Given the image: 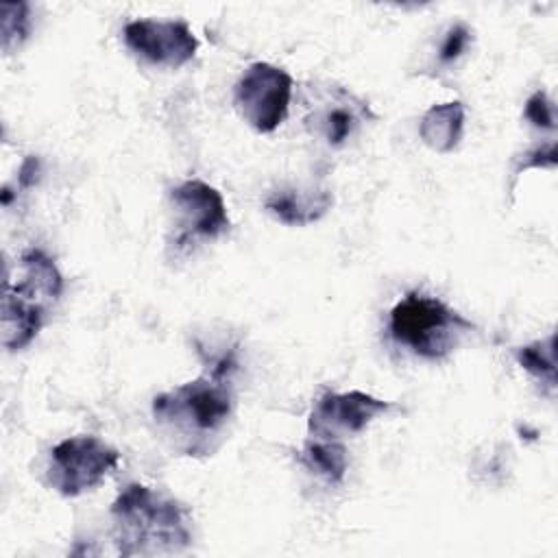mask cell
I'll use <instances>...</instances> for the list:
<instances>
[{
	"label": "cell",
	"instance_id": "14",
	"mask_svg": "<svg viewBox=\"0 0 558 558\" xmlns=\"http://www.w3.org/2000/svg\"><path fill=\"white\" fill-rule=\"evenodd\" d=\"M514 357L525 373H530L536 381L545 384L547 390L554 395V388H556L554 333H549L545 340H536V342L514 349Z\"/></svg>",
	"mask_w": 558,
	"mask_h": 558
},
{
	"label": "cell",
	"instance_id": "13",
	"mask_svg": "<svg viewBox=\"0 0 558 558\" xmlns=\"http://www.w3.org/2000/svg\"><path fill=\"white\" fill-rule=\"evenodd\" d=\"M299 462L331 486L344 480L347 466H349L344 445L340 440H323V438H310L299 451Z\"/></svg>",
	"mask_w": 558,
	"mask_h": 558
},
{
	"label": "cell",
	"instance_id": "17",
	"mask_svg": "<svg viewBox=\"0 0 558 558\" xmlns=\"http://www.w3.org/2000/svg\"><path fill=\"white\" fill-rule=\"evenodd\" d=\"M523 113L527 122L541 131H554L556 129V116H554V102L547 98L543 89H536L523 107Z\"/></svg>",
	"mask_w": 558,
	"mask_h": 558
},
{
	"label": "cell",
	"instance_id": "10",
	"mask_svg": "<svg viewBox=\"0 0 558 558\" xmlns=\"http://www.w3.org/2000/svg\"><path fill=\"white\" fill-rule=\"evenodd\" d=\"M375 116L364 98L347 87H325L316 94L314 105L305 116V126L327 146H344Z\"/></svg>",
	"mask_w": 558,
	"mask_h": 558
},
{
	"label": "cell",
	"instance_id": "6",
	"mask_svg": "<svg viewBox=\"0 0 558 558\" xmlns=\"http://www.w3.org/2000/svg\"><path fill=\"white\" fill-rule=\"evenodd\" d=\"M120 462L118 449L98 436H70L50 451L48 484L63 497H78L96 488Z\"/></svg>",
	"mask_w": 558,
	"mask_h": 558
},
{
	"label": "cell",
	"instance_id": "16",
	"mask_svg": "<svg viewBox=\"0 0 558 558\" xmlns=\"http://www.w3.org/2000/svg\"><path fill=\"white\" fill-rule=\"evenodd\" d=\"M2 50L11 52L17 48L31 28L28 4L26 2H2Z\"/></svg>",
	"mask_w": 558,
	"mask_h": 558
},
{
	"label": "cell",
	"instance_id": "11",
	"mask_svg": "<svg viewBox=\"0 0 558 558\" xmlns=\"http://www.w3.org/2000/svg\"><path fill=\"white\" fill-rule=\"evenodd\" d=\"M333 205V194L327 185H279L264 198V209L279 222L305 227L320 220Z\"/></svg>",
	"mask_w": 558,
	"mask_h": 558
},
{
	"label": "cell",
	"instance_id": "12",
	"mask_svg": "<svg viewBox=\"0 0 558 558\" xmlns=\"http://www.w3.org/2000/svg\"><path fill=\"white\" fill-rule=\"evenodd\" d=\"M464 113L466 111L460 100L432 105L418 122V137L427 148L440 155L451 153L462 140Z\"/></svg>",
	"mask_w": 558,
	"mask_h": 558
},
{
	"label": "cell",
	"instance_id": "7",
	"mask_svg": "<svg viewBox=\"0 0 558 558\" xmlns=\"http://www.w3.org/2000/svg\"><path fill=\"white\" fill-rule=\"evenodd\" d=\"M294 81L272 63L255 61L233 87V105L240 118L257 133H272L288 116Z\"/></svg>",
	"mask_w": 558,
	"mask_h": 558
},
{
	"label": "cell",
	"instance_id": "4",
	"mask_svg": "<svg viewBox=\"0 0 558 558\" xmlns=\"http://www.w3.org/2000/svg\"><path fill=\"white\" fill-rule=\"evenodd\" d=\"M471 329V320L460 316L438 296L423 292H408L390 310L388 318L392 340L425 360H442Z\"/></svg>",
	"mask_w": 558,
	"mask_h": 558
},
{
	"label": "cell",
	"instance_id": "9",
	"mask_svg": "<svg viewBox=\"0 0 558 558\" xmlns=\"http://www.w3.org/2000/svg\"><path fill=\"white\" fill-rule=\"evenodd\" d=\"M392 408L390 401L377 399L362 390L325 392L316 399L310 416L307 432L312 438L342 440L364 432L377 416Z\"/></svg>",
	"mask_w": 558,
	"mask_h": 558
},
{
	"label": "cell",
	"instance_id": "2",
	"mask_svg": "<svg viewBox=\"0 0 558 558\" xmlns=\"http://www.w3.org/2000/svg\"><path fill=\"white\" fill-rule=\"evenodd\" d=\"M109 512L116 551L124 558L181 554L192 543L190 510L146 484H126Z\"/></svg>",
	"mask_w": 558,
	"mask_h": 558
},
{
	"label": "cell",
	"instance_id": "1",
	"mask_svg": "<svg viewBox=\"0 0 558 558\" xmlns=\"http://www.w3.org/2000/svg\"><path fill=\"white\" fill-rule=\"evenodd\" d=\"M229 377L209 368L153 399V418L172 449L194 458L216 451L235 408Z\"/></svg>",
	"mask_w": 558,
	"mask_h": 558
},
{
	"label": "cell",
	"instance_id": "15",
	"mask_svg": "<svg viewBox=\"0 0 558 558\" xmlns=\"http://www.w3.org/2000/svg\"><path fill=\"white\" fill-rule=\"evenodd\" d=\"M471 44H473V28L462 20L451 22L438 39V46L434 52V68L438 70L453 68L469 52Z\"/></svg>",
	"mask_w": 558,
	"mask_h": 558
},
{
	"label": "cell",
	"instance_id": "5",
	"mask_svg": "<svg viewBox=\"0 0 558 558\" xmlns=\"http://www.w3.org/2000/svg\"><path fill=\"white\" fill-rule=\"evenodd\" d=\"M168 203L172 216L168 248L185 251L194 244L216 240L231 227L222 194L201 179H187L174 185Z\"/></svg>",
	"mask_w": 558,
	"mask_h": 558
},
{
	"label": "cell",
	"instance_id": "8",
	"mask_svg": "<svg viewBox=\"0 0 558 558\" xmlns=\"http://www.w3.org/2000/svg\"><path fill=\"white\" fill-rule=\"evenodd\" d=\"M124 46L157 68H181L194 59L198 39L185 20H133L122 31Z\"/></svg>",
	"mask_w": 558,
	"mask_h": 558
},
{
	"label": "cell",
	"instance_id": "18",
	"mask_svg": "<svg viewBox=\"0 0 558 558\" xmlns=\"http://www.w3.org/2000/svg\"><path fill=\"white\" fill-rule=\"evenodd\" d=\"M521 157L523 159L514 166L512 177H519L527 168H554L556 166V144H554V140H549L547 144L525 150Z\"/></svg>",
	"mask_w": 558,
	"mask_h": 558
},
{
	"label": "cell",
	"instance_id": "3",
	"mask_svg": "<svg viewBox=\"0 0 558 558\" xmlns=\"http://www.w3.org/2000/svg\"><path fill=\"white\" fill-rule=\"evenodd\" d=\"M63 277L57 264L41 248H26L20 255V275L7 270L2 294V347L20 351L39 333L48 307L59 299Z\"/></svg>",
	"mask_w": 558,
	"mask_h": 558
}]
</instances>
